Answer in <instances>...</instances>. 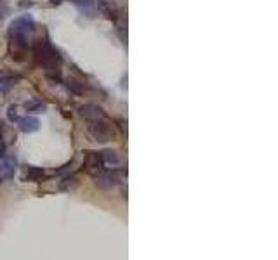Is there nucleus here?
Masks as SVG:
<instances>
[{"label":"nucleus","instance_id":"obj_14","mask_svg":"<svg viewBox=\"0 0 278 260\" xmlns=\"http://www.w3.org/2000/svg\"><path fill=\"white\" fill-rule=\"evenodd\" d=\"M66 87H68V90H72L73 94H79V95L86 92V87H84L82 82H77V80H73V78H70V80H68Z\"/></svg>","mask_w":278,"mask_h":260},{"label":"nucleus","instance_id":"obj_17","mask_svg":"<svg viewBox=\"0 0 278 260\" xmlns=\"http://www.w3.org/2000/svg\"><path fill=\"white\" fill-rule=\"evenodd\" d=\"M5 149H7V146H5L4 139H2V135H0V158H4L5 156Z\"/></svg>","mask_w":278,"mask_h":260},{"label":"nucleus","instance_id":"obj_5","mask_svg":"<svg viewBox=\"0 0 278 260\" xmlns=\"http://www.w3.org/2000/svg\"><path fill=\"white\" fill-rule=\"evenodd\" d=\"M120 175H124V170L120 172H106L96 175V186L101 187L104 191H110L111 187H115L117 184H120Z\"/></svg>","mask_w":278,"mask_h":260},{"label":"nucleus","instance_id":"obj_16","mask_svg":"<svg viewBox=\"0 0 278 260\" xmlns=\"http://www.w3.org/2000/svg\"><path fill=\"white\" fill-rule=\"evenodd\" d=\"M7 116L11 122L16 123V120L19 118V111H18V106H9V111H7Z\"/></svg>","mask_w":278,"mask_h":260},{"label":"nucleus","instance_id":"obj_13","mask_svg":"<svg viewBox=\"0 0 278 260\" xmlns=\"http://www.w3.org/2000/svg\"><path fill=\"white\" fill-rule=\"evenodd\" d=\"M79 186V179H77V175H66L63 180H59V189L61 191H73L75 187Z\"/></svg>","mask_w":278,"mask_h":260},{"label":"nucleus","instance_id":"obj_10","mask_svg":"<svg viewBox=\"0 0 278 260\" xmlns=\"http://www.w3.org/2000/svg\"><path fill=\"white\" fill-rule=\"evenodd\" d=\"M101 158H103L104 167H108V169H117L118 163H120V158L117 156V153L110 151V149H106V151L101 153Z\"/></svg>","mask_w":278,"mask_h":260},{"label":"nucleus","instance_id":"obj_2","mask_svg":"<svg viewBox=\"0 0 278 260\" xmlns=\"http://www.w3.org/2000/svg\"><path fill=\"white\" fill-rule=\"evenodd\" d=\"M33 52H35V59L44 70L47 71V77L52 80H59V64H61V56L54 45L50 43V40L40 39L33 45Z\"/></svg>","mask_w":278,"mask_h":260},{"label":"nucleus","instance_id":"obj_4","mask_svg":"<svg viewBox=\"0 0 278 260\" xmlns=\"http://www.w3.org/2000/svg\"><path fill=\"white\" fill-rule=\"evenodd\" d=\"M84 169L89 175H99L104 170V163L103 158H101V153L97 151H87L86 155V162H84Z\"/></svg>","mask_w":278,"mask_h":260},{"label":"nucleus","instance_id":"obj_8","mask_svg":"<svg viewBox=\"0 0 278 260\" xmlns=\"http://www.w3.org/2000/svg\"><path fill=\"white\" fill-rule=\"evenodd\" d=\"M80 115L84 116V118L87 120V122H91V120H97V118H103V116H106L104 115V111L103 109L99 108V106H96V104H84V106H80Z\"/></svg>","mask_w":278,"mask_h":260},{"label":"nucleus","instance_id":"obj_3","mask_svg":"<svg viewBox=\"0 0 278 260\" xmlns=\"http://www.w3.org/2000/svg\"><path fill=\"white\" fill-rule=\"evenodd\" d=\"M87 130H89L91 137L97 142H110L115 139L117 132H115V125L106 118H97V120H91L89 125H87Z\"/></svg>","mask_w":278,"mask_h":260},{"label":"nucleus","instance_id":"obj_18","mask_svg":"<svg viewBox=\"0 0 278 260\" xmlns=\"http://www.w3.org/2000/svg\"><path fill=\"white\" fill-rule=\"evenodd\" d=\"M4 129V122H2V120H0V130Z\"/></svg>","mask_w":278,"mask_h":260},{"label":"nucleus","instance_id":"obj_12","mask_svg":"<svg viewBox=\"0 0 278 260\" xmlns=\"http://www.w3.org/2000/svg\"><path fill=\"white\" fill-rule=\"evenodd\" d=\"M19 78L18 77H0V94L5 95L12 87L16 85Z\"/></svg>","mask_w":278,"mask_h":260},{"label":"nucleus","instance_id":"obj_7","mask_svg":"<svg viewBox=\"0 0 278 260\" xmlns=\"http://www.w3.org/2000/svg\"><path fill=\"white\" fill-rule=\"evenodd\" d=\"M16 125H18V129L21 130V132H25V134H32V132H37V130H39L40 122L35 116H19V118L16 120Z\"/></svg>","mask_w":278,"mask_h":260},{"label":"nucleus","instance_id":"obj_9","mask_svg":"<svg viewBox=\"0 0 278 260\" xmlns=\"http://www.w3.org/2000/svg\"><path fill=\"white\" fill-rule=\"evenodd\" d=\"M46 175V170L40 167H25V179L32 180V182H39Z\"/></svg>","mask_w":278,"mask_h":260},{"label":"nucleus","instance_id":"obj_15","mask_svg":"<svg viewBox=\"0 0 278 260\" xmlns=\"http://www.w3.org/2000/svg\"><path fill=\"white\" fill-rule=\"evenodd\" d=\"M68 2H72V4H75L79 9H82V11H91V7H93L94 4H96V0H68Z\"/></svg>","mask_w":278,"mask_h":260},{"label":"nucleus","instance_id":"obj_1","mask_svg":"<svg viewBox=\"0 0 278 260\" xmlns=\"http://www.w3.org/2000/svg\"><path fill=\"white\" fill-rule=\"evenodd\" d=\"M35 32V21L30 14L16 18L9 26V40H11V54L14 59L23 61L30 47V40Z\"/></svg>","mask_w":278,"mask_h":260},{"label":"nucleus","instance_id":"obj_6","mask_svg":"<svg viewBox=\"0 0 278 260\" xmlns=\"http://www.w3.org/2000/svg\"><path fill=\"white\" fill-rule=\"evenodd\" d=\"M18 169V162L14 156H4L2 163H0V177L2 179H12Z\"/></svg>","mask_w":278,"mask_h":260},{"label":"nucleus","instance_id":"obj_11","mask_svg":"<svg viewBox=\"0 0 278 260\" xmlns=\"http://www.w3.org/2000/svg\"><path fill=\"white\" fill-rule=\"evenodd\" d=\"M25 109L32 115H40V113H46L47 111V104L42 101H30L25 104Z\"/></svg>","mask_w":278,"mask_h":260}]
</instances>
